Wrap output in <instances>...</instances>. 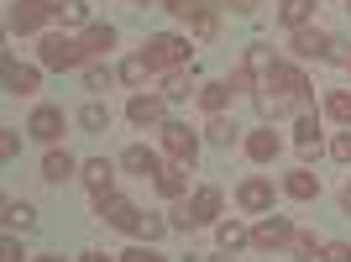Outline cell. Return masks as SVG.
I'll list each match as a JSON object with an SVG mask.
<instances>
[{
	"label": "cell",
	"instance_id": "cell-41",
	"mask_svg": "<svg viewBox=\"0 0 351 262\" xmlns=\"http://www.w3.org/2000/svg\"><path fill=\"white\" fill-rule=\"evenodd\" d=\"M16 152H21V136L5 126V131H0V158H16Z\"/></svg>",
	"mask_w": 351,
	"mask_h": 262
},
{
	"label": "cell",
	"instance_id": "cell-40",
	"mask_svg": "<svg viewBox=\"0 0 351 262\" xmlns=\"http://www.w3.org/2000/svg\"><path fill=\"white\" fill-rule=\"evenodd\" d=\"M330 158H336V163H351V131H341L336 142H330Z\"/></svg>",
	"mask_w": 351,
	"mask_h": 262
},
{
	"label": "cell",
	"instance_id": "cell-43",
	"mask_svg": "<svg viewBox=\"0 0 351 262\" xmlns=\"http://www.w3.org/2000/svg\"><path fill=\"white\" fill-rule=\"evenodd\" d=\"M27 257V252H21V241H16V236H5V247H0V262H21Z\"/></svg>",
	"mask_w": 351,
	"mask_h": 262
},
{
	"label": "cell",
	"instance_id": "cell-37",
	"mask_svg": "<svg viewBox=\"0 0 351 262\" xmlns=\"http://www.w3.org/2000/svg\"><path fill=\"white\" fill-rule=\"evenodd\" d=\"M168 231H173V226H168L162 215H142V231H136V236H147V247H152V241H162Z\"/></svg>",
	"mask_w": 351,
	"mask_h": 262
},
{
	"label": "cell",
	"instance_id": "cell-15",
	"mask_svg": "<svg viewBox=\"0 0 351 262\" xmlns=\"http://www.w3.org/2000/svg\"><path fill=\"white\" fill-rule=\"evenodd\" d=\"M283 194H289V200H299V204L320 200V174H309L304 163H299V168H293V174L283 178Z\"/></svg>",
	"mask_w": 351,
	"mask_h": 262
},
{
	"label": "cell",
	"instance_id": "cell-18",
	"mask_svg": "<svg viewBox=\"0 0 351 262\" xmlns=\"http://www.w3.org/2000/svg\"><path fill=\"white\" fill-rule=\"evenodd\" d=\"M231 95H236V89L226 84V79H210V84H199V95H194V100L205 105V116H226V105H231Z\"/></svg>",
	"mask_w": 351,
	"mask_h": 262
},
{
	"label": "cell",
	"instance_id": "cell-22",
	"mask_svg": "<svg viewBox=\"0 0 351 262\" xmlns=\"http://www.w3.org/2000/svg\"><path fill=\"white\" fill-rule=\"evenodd\" d=\"M79 131H89V136H100V131H110V105H100V100H89V105H79Z\"/></svg>",
	"mask_w": 351,
	"mask_h": 262
},
{
	"label": "cell",
	"instance_id": "cell-2",
	"mask_svg": "<svg viewBox=\"0 0 351 262\" xmlns=\"http://www.w3.org/2000/svg\"><path fill=\"white\" fill-rule=\"evenodd\" d=\"M189 37H178V32H158L152 43H147V63H152V73H173L189 63Z\"/></svg>",
	"mask_w": 351,
	"mask_h": 262
},
{
	"label": "cell",
	"instance_id": "cell-29",
	"mask_svg": "<svg viewBox=\"0 0 351 262\" xmlns=\"http://www.w3.org/2000/svg\"><path fill=\"white\" fill-rule=\"evenodd\" d=\"M220 247H226V252H241V247H252V231L241 226V220H220Z\"/></svg>",
	"mask_w": 351,
	"mask_h": 262
},
{
	"label": "cell",
	"instance_id": "cell-27",
	"mask_svg": "<svg viewBox=\"0 0 351 262\" xmlns=\"http://www.w3.org/2000/svg\"><path fill=\"white\" fill-rule=\"evenodd\" d=\"M53 21H58V27H84L89 5H84V0H58V5H53Z\"/></svg>",
	"mask_w": 351,
	"mask_h": 262
},
{
	"label": "cell",
	"instance_id": "cell-12",
	"mask_svg": "<svg viewBox=\"0 0 351 262\" xmlns=\"http://www.w3.org/2000/svg\"><path fill=\"white\" fill-rule=\"evenodd\" d=\"M184 210H189V220H194V226H210V220L220 215V189H215V184L194 189L189 200H184Z\"/></svg>",
	"mask_w": 351,
	"mask_h": 262
},
{
	"label": "cell",
	"instance_id": "cell-25",
	"mask_svg": "<svg viewBox=\"0 0 351 262\" xmlns=\"http://www.w3.org/2000/svg\"><path fill=\"white\" fill-rule=\"evenodd\" d=\"M205 136H210L215 147H236V142H241V126H236V121H226V116H210V121H205Z\"/></svg>",
	"mask_w": 351,
	"mask_h": 262
},
{
	"label": "cell",
	"instance_id": "cell-34",
	"mask_svg": "<svg viewBox=\"0 0 351 262\" xmlns=\"http://www.w3.org/2000/svg\"><path fill=\"white\" fill-rule=\"evenodd\" d=\"M121 84H147V73H152V63H147V53H136V58H126L121 63Z\"/></svg>",
	"mask_w": 351,
	"mask_h": 262
},
{
	"label": "cell",
	"instance_id": "cell-45",
	"mask_svg": "<svg viewBox=\"0 0 351 262\" xmlns=\"http://www.w3.org/2000/svg\"><path fill=\"white\" fill-rule=\"evenodd\" d=\"M231 11L236 16H252V11H257V0H231Z\"/></svg>",
	"mask_w": 351,
	"mask_h": 262
},
{
	"label": "cell",
	"instance_id": "cell-31",
	"mask_svg": "<svg viewBox=\"0 0 351 262\" xmlns=\"http://www.w3.org/2000/svg\"><path fill=\"white\" fill-rule=\"evenodd\" d=\"M325 116L351 126V89H330V95H325Z\"/></svg>",
	"mask_w": 351,
	"mask_h": 262
},
{
	"label": "cell",
	"instance_id": "cell-28",
	"mask_svg": "<svg viewBox=\"0 0 351 262\" xmlns=\"http://www.w3.org/2000/svg\"><path fill=\"white\" fill-rule=\"evenodd\" d=\"M289 247H293V262H325V247H320V241H315L309 231H293Z\"/></svg>",
	"mask_w": 351,
	"mask_h": 262
},
{
	"label": "cell",
	"instance_id": "cell-32",
	"mask_svg": "<svg viewBox=\"0 0 351 262\" xmlns=\"http://www.w3.org/2000/svg\"><path fill=\"white\" fill-rule=\"evenodd\" d=\"M205 5H215V0H162V11L173 16V21H189V27H194V16L205 11Z\"/></svg>",
	"mask_w": 351,
	"mask_h": 262
},
{
	"label": "cell",
	"instance_id": "cell-30",
	"mask_svg": "<svg viewBox=\"0 0 351 262\" xmlns=\"http://www.w3.org/2000/svg\"><path fill=\"white\" fill-rule=\"evenodd\" d=\"M241 63H247L252 73H263V79H267L278 58H273V47H267V43H247V58H241Z\"/></svg>",
	"mask_w": 351,
	"mask_h": 262
},
{
	"label": "cell",
	"instance_id": "cell-52",
	"mask_svg": "<svg viewBox=\"0 0 351 262\" xmlns=\"http://www.w3.org/2000/svg\"><path fill=\"white\" fill-rule=\"evenodd\" d=\"M346 69H351V63H346Z\"/></svg>",
	"mask_w": 351,
	"mask_h": 262
},
{
	"label": "cell",
	"instance_id": "cell-42",
	"mask_svg": "<svg viewBox=\"0 0 351 262\" xmlns=\"http://www.w3.org/2000/svg\"><path fill=\"white\" fill-rule=\"evenodd\" d=\"M325 262H351V241H330V247H325Z\"/></svg>",
	"mask_w": 351,
	"mask_h": 262
},
{
	"label": "cell",
	"instance_id": "cell-10",
	"mask_svg": "<svg viewBox=\"0 0 351 262\" xmlns=\"http://www.w3.org/2000/svg\"><path fill=\"white\" fill-rule=\"evenodd\" d=\"M162 95H132V100H126V121H132V126H162Z\"/></svg>",
	"mask_w": 351,
	"mask_h": 262
},
{
	"label": "cell",
	"instance_id": "cell-33",
	"mask_svg": "<svg viewBox=\"0 0 351 262\" xmlns=\"http://www.w3.org/2000/svg\"><path fill=\"white\" fill-rule=\"evenodd\" d=\"M5 226H21V231H32V226H37V210H32L27 200H5Z\"/></svg>",
	"mask_w": 351,
	"mask_h": 262
},
{
	"label": "cell",
	"instance_id": "cell-23",
	"mask_svg": "<svg viewBox=\"0 0 351 262\" xmlns=\"http://www.w3.org/2000/svg\"><path fill=\"white\" fill-rule=\"evenodd\" d=\"M79 43H84L89 63H95L100 53H110V47H116V27H100V21H95V27H84V37H79Z\"/></svg>",
	"mask_w": 351,
	"mask_h": 262
},
{
	"label": "cell",
	"instance_id": "cell-36",
	"mask_svg": "<svg viewBox=\"0 0 351 262\" xmlns=\"http://www.w3.org/2000/svg\"><path fill=\"white\" fill-rule=\"evenodd\" d=\"M215 32H220V16H215V5H205V11L194 16V43H210Z\"/></svg>",
	"mask_w": 351,
	"mask_h": 262
},
{
	"label": "cell",
	"instance_id": "cell-51",
	"mask_svg": "<svg viewBox=\"0 0 351 262\" xmlns=\"http://www.w3.org/2000/svg\"><path fill=\"white\" fill-rule=\"evenodd\" d=\"M37 5H47V11H53V5H58V0H37Z\"/></svg>",
	"mask_w": 351,
	"mask_h": 262
},
{
	"label": "cell",
	"instance_id": "cell-13",
	"mask_svg": "<svg viewBox=\"0 0 351 262\" xmlns=\"http://www.w3.org/2000/svg\"><path fill=\"white\" fill-rule=\"evenodd\" d=\"M121 168H126V174H136V178H158L162 174V158L158 152H152V147H126V152H121Z\"/></svg>",
	"mask_w": 351,
	"mask_h": 262
},
{
	"label": "cell",
	"instance_id": "cell-35",
	"mask_svg": "<svg viewBox=\"0 0 351 262\" xmlns=\"http://www.w3.org/2000/svg\"><path fill=\"white\" fill-rule=\"evenodd\" d=\"M116 79H121V73L100 69V63H89V69H84V89H89V95H105V89L116 84Z\"/></svg>",
	"mask_w": 351,
	"mask_h": 262
},
{
	"label": "cell",
	"instance_id": "cell-47",
	"mask_svg": "<svg viewBox=\"0 0 351 262\" xmlns=\"http://www.w3.org/2000/svg\"><path fill=\"white\" fill-rule=\"evenodd\" d=\"M341 210H346V215H351V189H346V194H341Z\"/></svg>",
	"mask_w": 351,
	"mask_h": 262
},
{
	"label": "cell",
	"instance_id": "cell-21",
	"mask_svg": "<svg viewBox=\"0 0 351 262\" xmlns=\"http://www.w3.org/2000/svg\"><path fill=\"white\" fill-rule=\"evenodd\" d=\"M278 21H283L289 32L315 27V0H283V5H278Z\"/></svg>",
	"mask_w": 351,
	"mask_h": 262
},
{
	"label": "cell",
	"instance_id": "cell-48",
	"mask_svg": "<svg viewBox=\"0 0 351 262\" xmlns=\"http://www.w3.org/2000/svg\"><path fill=\"white\" fill-rule=\"evenodd\" d=\"M136 5H142V11H152V5H162V0H136Z\"/></svg>",
	"mask_w": 351,
	"mask_h": 262
},
{
	"label": "cell",
	"instance_id": "cell-14",
	"mask_svg": "<svg viewBox=\"0 0 351 262\" xmlns=\"http://www.w3.org/2000/svg\"><path fill=\"white\" fill-rule=\"evenodd\" d=\"M241 147H247V158H252V163H273V158L283 152V136H278L273 126H257Z\"/></svg>",
	"mask_w": 351,
	"mask_h": 262
},
{
	"label": "cell",
	"instance_id": "cell-7",
	"mask_svg": "<svg viewBox=\"0 0 351 262\" xmlns=\"http://www.w3.org/2000/svg\"><path fill=\"white\" fill-rule=\"evenodd\" d=\"M0 73H5V95H37V84H43V69H32V63H16L11 53L0 58Z\"/></svg>",
	"mask_w": 351,
	"mask_h": 262
},
{
	"label": "cell",
	"instance_id": "cell-1",
	"mask_svg": "<svg viewBox=\"0 0 351 262\" xmlns=\"http://www.w3.org/2000/svg\"><path fill=\"white\" fill-rule=\"evenodd\" d=\"M37 58H43V69L69 73V69H84L89 53H84V43H73V37H63V32H47L43 47H37Z\"/></svg>",
	"mask_w": 351,
	"mask_h": 262
},
{
	"label": "cell",
	"instance_id": "cell-26",
	"mask_svg": "<svg viewBox=\"0 0 351 262\" xmlns=\"http://www.w3.org/2000/svg\"><path fill=\"white\" fill-rule=\"evenodd\" d=\"M189 95H199V89L189 84V69H173V73H162V100H189Z\"/></svg>",
	"mask_w": 351,
	"mask_h": 262
},
{
	"label": "cell",
	"instance_id": "cell-11",
	"mask_svg": "<svg viewBox=\"0 0 351 262\" xmlns=\"http://www.w3.org/2000/svg\"><path fill=\"white\" fill-rule=\"evenodd\" d=\"M79 178L89 184V194L100 200V194H116L110 184H116V163L110 158H89V163H79Z\"/></svg>",
	"mask_w": 351,
	"mask_h": 262
},
{
	"label": "cell",
	"instance_id": "cell-38",
	"mask_svg": "<svg viewBox=\"0 0 351 262\" xmlns=\"http://www.w3.org/2000/svg\"><path fill=\"white\" fill-rule=\"evenodd\" d=\"M226 84H231V89H236V95H247V89H252V84H257V73H252V69H247V63H241V69H231V79H226ZM252 95H257V89H252Z\"/></svg>",
	"mask_w": 351,
	"mask_h": 262
},
{
	"label": "cell",
	"instance_id": "cell-46",
	"mask_svg": "<svg viewBox=\"0 0 351 262\" xmlns=\"http://www.w3.org/2000/svg\"><path fill=\"white\" fill-rule=\"evenodd\" d=\"M79 262H110V257H105V252H84Z\"/></svg>",
	"mask_w": 351,
	"mask_h": 262
},
{
	"label": "cell",
	"instance_id": "cell-44",
	"mask_svg": "<svg viewBox=\"0 0 351 262\" xmlns=\"http://www.w3.org/2000/svg\"><path fill=\"white\" fill-rule=\"evenodd\" d=\"M168 226H173V231H194V220H189V210H184V204H178L173 215H168Z\"/></svg>",
	"mask_w": 351,
	"mask_h": 262
},
{
	"label": "cell",
	"instance_id": "cell-50",
	"mask_svg": "<svg viewBox=\"0 0 351 262\" xmlns=\"http://www.w3.org/2000/svg\"><path fill=\"white\" fill-rule=\"evenodd\" d=\"M32 262H63V257H32Z\"/></svg>",
	"mask_w": 351,
	"mask_h": 262
},
{
	"label": "cell",
	"instance_id": "cell-49",
	"mask_svg": "<svg viewBox=\"0 0 351 262\" xmlns=\"http://www.w3.org/2000/svg\"><path fill=\"white\" fill-rule=\"evenodd\" d=\"M205 262H236V257H226V252H220V257H205Z\"/></svg>",
	"mask_w": 351,
	"mask_h": 262
},
{
	"label": "cell",
	"instance_id": "cell-24",
	"mask_svg": "<svg viewBox=\"0 0 351 262\" xmlns=\"http://www.w3.org/2000/svg\"><path fill=\"white\" fill-rule=\"evenodd\" d=\"M73 174H79V163H73L69 152H47L43 158V178L47 184H63V178H73Z\"/></svg>",
	"mask_w": 351,
	"mask_h": 262
},
{
	"label": "cell",
	"instance_id": "cell-9",
	"mask_svg": "<svg viewBox=\"0 0 351 262\" xmlns=\"http://www.w3.org/2000/svg\"><path fill=\"white\" fill-rule=\"evenodd\" d=\"M273 178H247V184H241V189H236V204H241V210H247V215H267V210H273Z\"/></svg>",
	"mask_w": 351,
	"mask_h": 262
},
{
	"label": "cell",
	"instance_id": "cell-4",
	"mask_svg": "<svg viewBox=\"0 0 351 262\" xmlns=\"http://www.w3.org/2000/svg\"><path fill=\"white\" fill-rule=\"evenodd\" d=\"M95 215L105 220V226H110V231H142V210H136L132 200H121V194H100V200H95Z\"/></svg>",
	"mask_w": 351,
	"mask_h": 262
},
{
	"label": "cell",
	"instance_id": "cell-6",
	"mask_svg": "<svg viewBox=\"0 0 351 262\" xmlns=\"http://www.w3.org/2000/svg\"><path fill=\"white\" fill-rule=\"evenodd\" d=\"M289 53L293 58H330V53H336V37H330V32H320V27H299L289 37Z\"/></svg>",
	"mask_w": 351,
	"mask_h": 262
},
{
	"label": "cell",
	"instance_id": "cell-16",
	"mask_svg": "<svg viewBox=\"0 0 351 262\" xmlns=\"http://www.w3.org/2000/svg\"><path fill=\"white\" fill-rule=\"evenodd\" d=\"M293 142H299V158H320V116H309V110H304V116H299V121H293Z\"/></svg>",
	"mask_w": 351,
	"mask_h": 262
},
{
	"label": "cell",
	"instance_id": "cell-3",
	"mask_svg": "<svg viewBox=\"0 0 351 262\" xmlns=\"http://www.w3.org/2000/svg\"><path fill=\"white\" fill-rule=\"evenodd\" d=\"M162 152L173 163H184V168H194V158H199V131H189L184 121H162Z\"/></svg>",
	"mask_w": 351,
	"mask_h": 262
},
{
	"label": "cell",
	"instance_id": "cell-39",
	"mask_svg": "<svg viewBox=\"0 0 351 262\" xmlns=\"http://www.w3.org/2000/svg\"><path fill=\"white\" fill-rule=\"evenodd\" d=\"M121 262H168V257L152 252V247H132V252H121Z\"/></svg>",
	"mask_w": 351,
	"mask_h": 262
},
{
	"label": "cell",
	"instance_id": "cell-5",
	"mask_svg": "<svg viewBox=\"0 0 351 262\" xmlns=\"http://www.w3.org/2000/svg\"><path fill=\"white\" fill-rule=\"evenodd\" d=\"M289 241H293V220L289 215H273V210H267V215L252 226V247L257 252H278V247H289Z\"/></svg>",
	"mask_w": 351,
	"mask_h": 262
},
{
	"label": "cell",
	"instance_id": "cell-19",
	"mask_svg": "<svg viewBox=\"0 0 351 262\" xmlns=\"http://www.w3.org/2000/svg\"><path fill=\"white\" fill-rule=\"evenodd\" d=\"M293 105H299V100H293V95H283V89H267V84L257 89V110H263V121H267V126H273L278 116H289Z\"/></svg>",
	"mask_w": 351,
	"mask_h": 262
},
{
	"label": "cell",
	"instance_id": "cell-20",
	"mask_svg": "<svg viewBox=\"0 0 351 262\" xmlns=\"http://www.w3.org/2000/svg\"><path fill=\"white\" fill-rule=\"evenodd\" d=\"M47 16H53V11L37 5V0H16V5H11V32H37Z\"/></svg>",
	"mask_w": 351,
	"mask_h": 262
},
{
	"label": "cell",
	"instance_id": "cell-17",
	"mask_svg": "<svg viewBox=\"0 0 351 262\" xmlns=\"http://www.w3.org/2000/svg\"><path fill=\"white\" fill-rule=\"evenodd\" d=\"M158 184V194H168V200H184L189 194V168L184 163H162V174L152 178Z\"/></svg>",
	"mask_w": 351,
	"mask_h": 262
},
{
	"label": "cell",
	"instance_id": "cell-8",
	"mask_svg": "<svg viewBox=\"0 0 351 262\" xmlns=\"http://www.w3.org/2000/svg\"><path fill=\"white\" fill-rule=\"evenodd\" d=\"M63 126H69V116H63L58 105H37V110H32V121H27V131L37 136V142H47V147L63 136Z\"/></svg>",
	"mask_w": 351,
	"mask_h": 262
}]
</instances>
